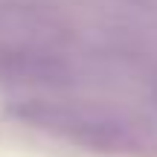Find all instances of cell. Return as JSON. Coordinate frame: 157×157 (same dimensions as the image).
Listing matches in <instances>:
<instances>
[{
  "instance_id": "obj_1",
  "label": "cell",
  "mask_w": 157,
  "mask_h": 157,
  "mask_svg": "<svg viewBox=\"0 0 157 157\" xmlns=\"http://www.w3.org/2000/svg\"><path fill=\"white\" fill-rule=\"evenodd\" d=\"M15 113L41 131H50L56 137H64L96 151H140L146 143V131H140L137 119L102 105L23 102L15 108Z\"/></svg>"
},
{
  "instance_id": "obj_2",
  "label": "cell",
  "mask_w": 157,
  "mask_h": 157,
  "mask_svg": "<svg viewBox=\"0 0 157 157\" xmlns=\"http://www.w3.org/2000/svg\"><path fill=\"white\" fill-rule=\"evenodd\" d=\"M0 78L6 82H64V64L50 58V52L35 50H6L0 52Z\"/></svg>"
}]
</instances>
